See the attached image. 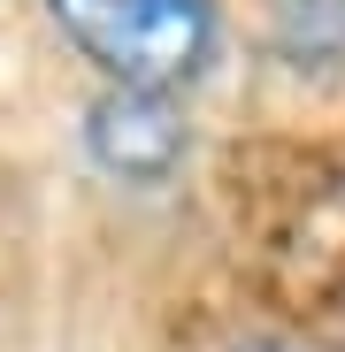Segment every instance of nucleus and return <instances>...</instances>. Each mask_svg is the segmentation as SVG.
<instances>
[{
    "mask_svg": "<svg viewBox=\"0 0 345 352\" xmlns=\"http://www.w3.org/2000/svg\"><path fill=\"white\" fill-rule=\"evenodd\" d=\"M46 23L115 92H185L222 46V0H46Z\"/></svg>",
    "mask_w": 345,
    "mask_h": 352,
    "instance_id": "nucleus-1",
    "label": "nucleus"
},
{
    "mask_svg": "<svg viewBox=\"0 0 345 352\" xmlns=\"http://www.w3.org/2000/svg\"><path fill=\"white\" fill-rule=\"evenodd\" d=\"M246 352H276V344H246Z\"/></svg>",
    "mask_w": 345,
    "mask_h": 352,
    "instance_id": "nucleus-4",
    "label": "nucleus"
},
{
    "mask_svg": "<svg viewBox=\"0 0 345 352\" xmlns=\"http://www.w3.org/2000/svg\"><path fill=\"white\" fill-rule=\"evenodd\" d=\"M284 62H345V0H276Z\"/></svg>",
    "mask_w": 345,
    "mask_h": 352,
    "instance_id": "nucleus-3",
    "label": "nucleus"
},
{
    "mask_svg": "<svg viewBox=\"0 0 345 352\" xmlns=\"http://www.w3.org/2000/svg\"><path fill=\"white\" fill-rule=\"evenodd\" d=\"M85 153L115 176V184H169L192 153V123L177 92H100L85 107Z\"/></svg>",
    "mask_w": 345,
    "mask_h": 352,
    "instance_id": "nucleus-2",
    "label": "nucleus"
}]
</instances>
